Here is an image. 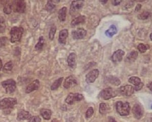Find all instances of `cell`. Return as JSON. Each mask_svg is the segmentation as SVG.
I'll return each mask as SVG.
<instances>
[{
  "mask_svg": "<svg viewBox=\"0 0 152 122\" xmlns=\"http://www.w3.org/2000/svg\"><path fill=\"white\" fill-rule=\"evenodd\" d=\"M17 103L16 98H5L1 100L0 108L4 115H9Z\"/></svg>",
  "mask_w": 152,
  "mask_h": 122,
  "instance_id": "cell-1",
  "label": "cell"
},
{
  "mask_svg": "<svg viewBox=\"0 0 152 122\" xmlns=\"http://www.w3.org/2000/svg\"><path fill=\"white\" fill-rule=\"evenodd\" d=\"M23 31L24 30L22 27L13 26L10 32L11 42L12 43L19 42L21 40Z\"/></svg>",
  "mask_w": 152,
  "mask_h": 122,
  "instance_id": "cell-2",
  "label": "cell"
},
{
  "mask_svg": "<svg viewBox=\"0 0 152 122\" xmlns=\"http://www.w3.org/2000/svg\"><path fill=\"white\" fill-rule=\"evenodd\" d=\"M116 107L117 112L120 115L126 116L129 114L130 106L128 102H123L122 101H118L116 103Z\"/></svg>",
  "mask_w": 152,
  "mask_h": 122,
  "instance_id": "cell-3",
  "label": "cell"
},
{
  "mask_svg": "<svg viewBox=\"0 0 152 122\" xmlns=\"http://www.w3.org/2000/svg\"><path fill=\"white\" fill-rule=\"evenodd\" d=\"M118 93V92L117 91H116L112 87H107L103 89L100 93L99 96L103 99L108 100L115 97L116 96H117Z\"/></svg>",
  "mask_w": 152,
  "mask_h": 122,
  "instance_id": "cell-4",
  "label": "cell"
},
{
  "mask_svg": "<svg viewBox=\"0 0 152 122\" xmlns=\"http://www.w3.org/2000/svg\"><path fill=\"white\" fill-rule=\"evenodd\" d=\"M1 84L2 87L5 89L6 92L7 94H11L16 90V83L13 79L4 80Z\"/></svg>",
  "mask_w": 152,
  "mask_h": 122,
  "instance_id": "cell-5",
  "label": "cell"
},
{
  "mask_svg": "<svg viewBox=\"0 0 152 122\" xmlns=\"http://www.w3.org/2000/svg\"><path fill=\"white\" fill-rule=\"evenodd\" d=\"M84 1H73L70 6V14L72 16L78 14L79 11L84 5Z\"/></svg>",
  "mask_w": 152,
  "mask_h": 122,
  "instance_id": "cell-6",
  "label": "cell"
},
{
  "mask_svg": "<svg viewBox=\"0 0 152 122\" xmlns=\"http://www.w3.org/2000/svg\"><path fill=\"white\" fill-rule=\"evenodd\" d=\"M12 9L14 12L24 13L26 10V4L23 0H16L12 3Z\"/></svg>",
  "mask_w": 152,
  "mask_h": 122,
  "instance_id": "cell-7",
  "label": "cell"
},
{
  "mask_svg": "<svg viewBox=\"0 0 152 122\" xmlns=\"http://www.w3.org/2000/svg\"><path fill=\"white\" fill-rule=\"evenodd\" d=\"M84 99V96L78 93H71L65 99V102L69 105L73 104V103L77 101H82Z\"/></svg>",
  "mask_w": 152,
  "mask_h": 122,
  "instance_id": "cell-8",
  "label": "cell"
},
{
  "mask_svg": "<svg viewBox=\"0 0 152 122\" xmlns=\"http://www.w3.org/2000/svg\"><path fill=\"white\" fill-rule=\"evenodd\" d=\"M99 73L100 71L97 69L91 70L86 75V82L88 84H92L98 77Z\"/></svg>",
  "mask_w": 152,
  "mask_h": 122,
  "instance_id": "cell-9",
  "label": "cell"
},
{
  "mask_svg": "<svg viewBox=\"0 0 152 122\" xmlns=\"http://www.w3.org/2000/svg\"><path fill=\"white\" fill-rule=\"evenodd\" d=\"M86 34V30L82 28H78L77 30L73 31L72 32V37L73 39L75 40H79L84 38Z\"/></svg>",
  "mask_w": 152,
  "mask_h": 122,
  "instance_id": "cell-10",
  "label": "cell"
},
{
  "mask_svg": "<svg viewBox=\"0 0 152 122\" xmlns=\"http://www.w3.org/2000/svg\"><path fill=\"white\" fill-rule=\"evenodd\" d=\"M132 112L135 118L138 120L141 119L144 114L143 107L138 104H136L134 105Z\"/></svg>",
  "mask_w": 152,
  "mask_h": 122,
  "instance_id": "cell-11",
  "label": "cell"
},
{
  "mask_svg": "<svg viewBox=\"0 0 152 122\" xmlns=\"http://www.w3.org/2000/svg\"><path fill=\"white\" fill-rule=\"evenodd\" d=\"M135 88L132 86L126 85L120 87L118 90V92L124 96H130L133 94Z\"/></svg>",
  "mask_w": 152,
  "mask_h": 122,
  "instance_id": "cell-12",
  "label": "cell"
},
{
  "mask_svg": "<svg viewBox=\"0 0 152 122\" xmlns=\"http://www.w3.org/2000/svg\"><path fill=\"white\" fill-rule=\"evenodd\" d=\"M77 85V80L75 77L71 75L67 77L65 79L63 84V87L65 89H70L71 87L75 86Z\"/></svg>",
  "mask_w": 152,
  "mask_h": 122,
  "instance_id": "cell-13",
  "label": "cell"
},
{
  "mask_svg": "<svg viewBox=\"0 0 152 122\" xmlns=\"http://www.w3.org/2000/svg\"><path fill=\"white\" fill-rule=\"evenodd\" d=\"M40 87V82L38 79H36L28 85L25 89V92L26 94H29L34 91L38 90Z\"/></svg>",
  "mask_w": 152,
  "mask_h": 122,
  "instance_id": "cell-14",
  "label": "cell"
},
{
  "mask_svg": "<svg viewBox=\"0 0 152 122\" xmlns=\"http://www.w3.org/2000/svg\"><path fill=\"white\" fill-rule=\"evenodd\" d=\"M125 54V52L122 50L119 49L113 53V54L111 57L112 61L115 63L120 62L122 60L123 56Z\"/></svg>",
  "mask_w": 152,
  "mask_h": 122,
  "instance_id": "cell-15",
  "label": "cell"
},
{
  "mask_svg": "<svg viewBox=\"0 0 152 122\" xmlns=\"http://www.w3.org/2000/svg\"><path fill=\"white\" fill-rule=\"evenodd\" d=\"M32 117L31 114L29 112L25 111V110H21L18 113L17 120L18 121L29 120Z\"/></svg>",
  "mask_w": 152,
  "mask_h": 122,
  "instance_id": "cell-16",
  "label": "cell"
},
{
  "mask_svg": "<svg viewBox=\"0 0 152 122\" xmlns=\"http://www.w3.org/2000/svg\"><path fill=\"white\" fill-rule=\"evenodd\" d=\"M68 30L67 29H63L60 32L58 41L61 44L65 45L66 43L67 39L68 36Z\"/></svg>",
  "mask_w": 152,
  "mask_h": 122,
  "instance_id": "cell-17",
  "label": "cell"
},
{
  "mask_svg": "<svg viewBox=\"0 0 152 122\" xmlns=\"http://www.w3.org/2000/svg\"><path fill=\"white\" fill-rule=\"evenodd\" d=\"M77 56L75 52H72L68 55L67 59V62L68 64V66L73 68L75 66L76 64Z\"/></svg>",
  "mask_w": 152,
  "mask_h": 122,
  "instance_id": "cell-18",
  "label": "cell"
},
{
  "mask_svg": "<svg viewBox=\"0 0 152 122\" xmlns=\"http://www.w3.org/2000/svg\"><path fill=\"white\" fill-rule=\"evenodd\" d=\"M86 21V16L85 15H79L72 20L71 23V26H75L81 24H84Z\"/></svg>",
  "mask_w": 152,
  "mask_h": 122,
  "instance_id": "cell-19",
  "label": "cell"
},
{
  "mask_svg": "<svg viewBox=\"0 0 152 122\" xmlns=\"http://www.w3.org/2000/svg\"><path fill=\"white\" fill-rule=\"evenodd\" d=\"M40 114L43 119L46 120H49L52 115V112L49 109L43 108L40 110Z\"/></svg>",
  "mask_w": 152,
  "mask_h": 122,
  "instance_id": "cell-20",
  "label": "cell"
},
{
  "mask_svg": "<svg viewBox=\"0 0 152 122\" xmlns=\"http://www.w3.org/2000/svg\"><path fill=\"white\" fill-rule=\"evenodd\" d=\"M106 82L113 85L117 86L120 85V80L118 78L114 76H108L106 77Z\"/></svg>",
  "mask_w": 152,
  "mask_h": 122,
  "instance_id": "cell-21",
  "label": "cell"
},
{
  "mask_svg": "<svg viewBox=\"0 0 152 122\" xmlns=\"http://www.w3.org/2000/svg\"><path fill=\"white\" fill-rule=\"evenodd\" d=\"M117 33V27L114 24H112L109 27L108 30H107L105 32V34L107 36L111 38L114 35H115Z\"/></svg>",
  "mask_w": 152,
  "mask_h": 122,
  "instance_id": "cell-22",
  "label": "cell"
},
{
  "mask_svg": "<svg viewBox=\"0 0 152 122\" xmlns=\"http://www.w3.org/2000/svg\"><path fill=\"white\" fill-rule=\"evenodd\" d=\"M67 8L63 7L58 11V18L60 21H65L67 16Z\"/></svg>",
  "mask_w": 152,
  "mask_h": 122,
  "instance_id": "cell-23",
  "label": "cell"
},
{
  "mask_svg": "<svg viewBox=\"0 0 152 122\" xmlns=\"http://www.w3.org/2000/svg\"><path fill=\"white\" fill-rule=\"evenodd\" d=\"M138 57V52L136 51H132L129 52L126 56V61L128 62H134Z\"/></svg>",
  "mask_w": 152,
  "mask_h": 122,
  "instance_id": "cell-24",
  "label": "cell"
},
{
  "mask_svg": "<svg viewBox=\"0 0 152 122\" xmlns=\"http://www.w3.org/2000/svg\"><path fill=\"white\" fill-rule=\"evenodd\" d=\"M63 80V77H60L57 79L55 80V82L53 83L52 85L51 86V90L52 91H54V90H57L61 85Z\"/></svg>",
  "mask_w": 152,
  "mask_h": 122,
  "instance_id": "cell-25",
  "label": "cell"
},
{
  "mask_svg": "<svg viewBox=\"0 0 152 122\" xmlns=\"http://www.w3.org/2000/svg\"><path fill=\"white\" fill-rule=\"evenodd\" d=\"M44 41L45 40H44V37H40V38L39 39L38 42L36 44V45L35 46V48L36 49V50L40 51V50H41L43 49L44 44Z\"/></svg>",
  "mask_w": 152,
  "mask_h": 122,
  "instance_id": "cell-26",
  "label": "cell"
},
{
  "mask_svg": "<svg viewBox=\"0 0 152 122\" xmlns=\"http://www.w3.org/2000/svg\"><path fill=\"white\" fill-rule=\"evenodd\" d=\"M108 110V107L105 103H101L100 105L99 112L101 115H105Z\"/></svg>",
  "mask_w": 152,
  "mask_h": 122,
  "instance_id": "cell-27",
  "label": "cell"
},
{
  "mask_svg": "<svg viewBox=\"0 0 152 122\" xmlns=\"http://www.w3.org/2000/svg\"><path fill=\"white\" fill-rule=\"evenodd\" d=\"M129 82L131 84H132L133 85L135 86L139 85L140 83H141V79L138 77L132 76L129 79Z\"/></svg>",
  "mask_w": 152,
  "mask_h": 122,
  "instance_id": "cell-28",
  "label": "cell"
},
{
  "mask_svg": "<svg viewBox=\"0 0 152 122\" xmlns=\"http://www.w3.org/2000/svg\"><path fill=\"white\" fill-rule=\"evenodd\" d=\"M12 9V4L7 3L6 4L5 6H4L3 11L6 14H10L11 13Z\"/></svg>",
  "mask_w": 152,
  "mask_h": 122,
  "instance_id": "cell-29",
  "label": "cell"
},
{
  "mask_svg": "<svg viewBox=\"0 0 152 122\" xmlns=\"http://www.w3.org/2000/svg\"><path fill=\"white\" fill-rule=\"evenodd\" d=\"M13 67V64L12 62L10 61L6 63L4 67V71H10L12 69Z\"/></svg>",
  "mask_w": 152,
  "mask_h": 122,
  "instance_id": "cell-30",
  "label": "cell"
},
{
  "mask_svg": "<svg viewBox=\"0 0 152 122\" xmlns=\"http://www.w3.org/2000/svg\"><path fill=\"white\" fill-rule=\"evenodd\" d=\"M137 49H138V51H140V52L141 53H144L146 51L149 49V46L147 45H145L143 43H140L138 44L137 46Z\"/></svg>",
  "mask_w": 152,
  "mask_h": 122,
  "instance_id": "cell-31",
  "label": "cell"
},
{
  "mask_svg": "<svg viewBox=\"0 0 152 122\" xmlns=\"http://www.w3.org/2000/svg\"><path fill=\"white\" fill-rule=\"evenodd\" d=\"M56 31V26H53L50 28V30L49 31V38L50 40H53L54 39V36H55Z\"/></svg>",
  "mask_w": 152,
  "mask_h": 122,
  "instance_id": "cell-32",
  "label": "cell"
},
{
  "mask_svg": "<svg viewBox=\"0 0 152 122\" xmlns=\"http://www.w3.org/2000/svg\"><path fill=\"white\" fill-rule=\"evenodd\" d=\"M150 15V12H148V11H143L142 12V13L138 15V19H142V20L147 19L149 18Z\"/></svg>",
  "mask_w": 152,
  "mask_h": 122,
  "instance_id": "cell-33",
  "label": "cell"
},
{
  "mask_svg": "<svg viewBox=\"0 0 152 122\" xmlns=\"http://www.w3.org/2000/svg\"><path fill=\"white\" fill-rule=\"evenodd\" d=\"M55 5L53 3V1H48L47 4L46 5V9L48 11H50L52 10L53 9L55 8Z\"/></svg>",
  "mask_w": 152,
  "mask_h": 122,
  "instance_id": "cell-34",
  "label": "cell"
},
{
  "mask_svg": "<svg viewBox=\"0 0 152 122\" xmlns=\"http://www.w3.org/2000/svg\"><path fill=\"white\" fill-rule=\"evenodd\" d=\"M94 113V109L92 107H90L88 108L87 111L86 112L85 117L86 118L89 119L91 117H92Z\"/></svg>",
  "mask_w": 152,
  "mask_h": 122,
  "instance_id": "cell-35",
  "label": "cell"
},
{
  "mask_svg": "<svg viewBox=\"0 0 152 122\" xmlns=\"http://www.w3.org/2000/svg\"><path fill=\"white\" fill-rule=\"evenodd\" d=\"M41 119L39 116H33L31 118L28 120V122H41Z\"/></svg>",
  "mask_w": 152,
  "mask_h": 122,
  "instance_id": "cell-36",
  "label": "cell"
},
{
  "mask_svg": "<svg viewBox=\"0 0 152 122\" xmlns=\"http://www.w3.org/2000/svg\"><path fill=\"white\" fill-rule=\"evenodd\" d=\"M5 28V21L4 20L2 16L1 17V32L3 33Z\"/></svg>",
  "mask_w": 152,
  "mask_h": 122,
  "instance_id": "cell-37",
  "label": "cell"
},
{
  "mask_svg": "<svg viewBox=\"0 0 152 122\" xmlns=\"http://www.w3.org/2000/svg\"><path fill=\"white\" fill-rule=\"evenodd\" d=\"M7 39L5 37H3L1 38V46H5L6 43L7 42Z\"/></svg>",
  "mask_w": 152,
  "mask_h": 122,
  "instance_id": "cell-38",
  "label": "cell"
},
{
  "mask_svg": "<svg viewBox=\"0 0 152 122\" xmlns=\"http://www.w3.org/2000/svg\"><path fill=\"white\" fill-rule=\"evenodd\" d=\"M143 83L141 82L139 85L135 86V87H134V88H135V90H136V91H139V90H140L142 89V87H143Z\"/></svg>",
  "mask_w": 152,
  "mask_h": 122,
  "instance_id": "cell-39",
  "label": "cell"
},
{
  "mask_svg": "<svg viewBox=\"0 0 152 122\" xmlns=\"http://www.w3.org/2000/svg\"><path fill=\"white\" fill-rule=\"evenodd\" d=\"M121 1H118V0H115V1H112V3L113 5L115 6L118 5L121 3Z\"/></svg>",
  "mask_w": 152,
  "mask_h": 122,
  "instance_id": "cell-40",
  "label": "cell"
},
{
  "mask_svg": "<svg viewBox=\"0 0 152 122\" xmlns=\"http://www.w3.org/2000/svg\"><path fill=\"white\" fill-rule=\"evenodd\" d=\"M108 122H117V121L115 120V119L113 118H110L108 120Z\"/></svg>",
  "mask_w": 152,
  "mask_h": 122,
  "instance_id": "cell-41",
  "label": "cell"
},
{
  "mask_svg": "<svg viewBox=\"0 0 152 122\" xmlns=\"http://www.w3.org/2000/svg\"><path fill=\"white\" fill-rule=\"evenodd\" d=\"M148 87H149V89L152 92V82L149 84V85Z\"/></svg>",
  "mask_w": 152,
  "mask_h": 122,
  "instance_id": "cell-42",
  "label": "cell"
},
{
  "mask_svg": "<svg viewBox=\"0 0 152 122\" xmlns=\"http://www.w3.org/2000/svg\"><path fill=\"white\" fill-rule=\"evenodd\" d=\"M140 7H141V5H140V4H138L137 6V7H136V9H135V10L138 11V10H140Z\"/></svg>",
  "mask_w": 152,
  "mask_h": 122,
  "instance_id": "cell-43",
  "label": "cell"
},
{
  "mask_svg": "<svg viewBox=\"0 0 152 122\" xmlns=\"http://www.w3.org/2000/svg\"><path fill=\"white\" fill-rule=\"evenodd\" d=\"M51 122H60L57 119H53Z\"/></svg>",
  "mask_w": 152,
  "mask_h": 122,
  "instance_id": "cell-44",
  "label": "cell"
},
{
  "mask_svg": "<svg viewBox=\"0 0 152 122\" xmlns=\"http://www.w3.org/2000/svg\"><path fill=\"white\" fill-rule=\"evenodd\" d=\"M0 61H1V69L2 70V66H3V64H2V60H1Z\"/></svg>",
  "mask_w": 152,
  "mask_h": 122,
  "instance_id": "cell-45",
  "label": "cell"
},
{
  "mask_svg": "<svg viewBox=\"0 0 152 122\" xmlns=\"http://www.w3.org/2000/svg\"><path fill=\"white\" fill-rule=\"evenodd\" d=\"M108 2V1H100V2H101V3H103L104 4L105 3H107V2Z\"/></svg>",
  "mask_w": 152,
  "mask_h": 122,
  "instance_id": "cell-46",
  "label": "cell"
},
{
  "mask_svg": "<svg viewBox=\"0 0 152 122\" xmlns=\"http://www.w3.org/2000/svg\"><path fill=\"white\" fill-rule=\"evenodd\" d=\"M150 39H151V40H152V33L151 34Z\"/></svg>",
  "mask_w": 152,
  "mask_h": 122,
  "instance_id": "cell-47",
  "label": "cell"
},
{
  "mask_svg": "<svg viewBox=\"0 0 152 122\" xmlns=\"http://www.w3.org/2000/svg\"><path fill=\"white\" fill-rule=\"evenodd\" d=\"M151 109H152V104H151Z\"/></svg>",
  "mask_w": 152,
  "mask_h": 122,
  "instance_id": "cell-48",
  "label": "cell"
},
{
  "mask_svg": "<svg viewBox=\"0 0 152 122\" xmlns=\"http://www.w3.org/2000/svg\"><path fill=\"white\" fill-rule=\"evenodd\" d=\"M151 122H152V118H151Z\"/></svg>",
  "mask_w": 152,
  "mask_h": 122,
  "instance_id": "cell-49",
  "label": "cell"
}]
</instances>
